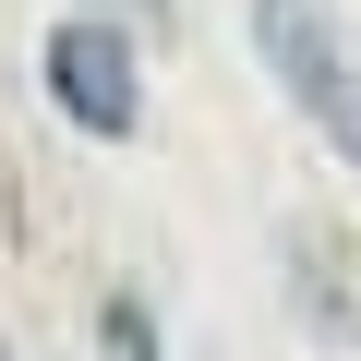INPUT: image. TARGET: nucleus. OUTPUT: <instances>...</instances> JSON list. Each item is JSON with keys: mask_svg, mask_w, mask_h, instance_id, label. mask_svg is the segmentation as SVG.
Here are the masks:
<instances>
[{"mask_svg": "<svg viewBox=\"0 0 361 361\" xmlns=\"http://www.w3.org/2000/svg\"><path fill=\"white\" fill-rule=\"evenodd\" d=\"M289 301H301V325L325 337V349H361V253L325 229V217H289Z\"/></svg>", "mask_w": 361, "mask_h": 361, "instance_id": "3", "label": "nucleus"}, {"mask_svg": "<svg viewBox=\"0 0 361 361\" xmlns=\"http://www.w3.org/2000/svg\"><path fill=\"white\" fill-rule=\"evenodd\" d=\"M253 49H265V73L289 85V109H301L337 157H361V61H349V37H337L325 0H253Z\"/></svg>", "mask_w": 361, "mask_h": 361, "instance_id": "2", "label": "nucleus"}, {"mask_svg": "<svg viewBox=\"0 0 361 361\" xmlns=\"http://www.w3.org/2000/svg\"><path fill=\"white\" fill-rule=\"evenodd\" d=\"M85 13H121V25L145 37V25H169V0H85Z\"/></svg>", "mask_w": 361, "mask_h": 361, "instance_id": "4", "label": "nucleus"}, {"mask_svg": "<svg viewBox=\"0 0 361 361\" xmlns=\"http://www.w3.org/2000/svg\"><path fill=\"white\" fill-rule=\"evenodd\" d=\"M0 361H25V337H0Z\"/></svg>", "mask_w": 361, "mask_h": 361, "instance_id": "5", "label": "nucleus"}, {"mask_svg": "<svg viewBox=\"0 0 361 361\" xmlns=\"http://www.w3.org/2000/svg\"><path fill=\"white\" fill-rule=\"evenodd\" d=\"M37 73H49V109L85 133V145H133L145 133V37L121 13H73L37 37Z\"/></svg>", "mask_w": 361, "mask_h": 361, "instance_id": "1", "label": "nucleus"}]
</instances>
